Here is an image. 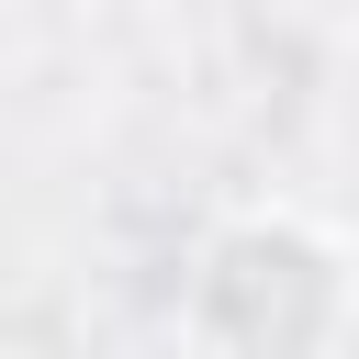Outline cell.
Listing matches in <instances>:
<instances>
[{
    "label": "cell",
    "instance_id": "1",
    "mask_svg": "<svg viewBox=\"0 0 359 359\" xmlns=\"http://www.w3.org/2000/svg\"><path fill=\"white\" fill-rule=\"evenodd\" d=\"M180 359H348L359 258L303 202H236L180 258Z\"/></svg>",
    "mask_w": 359,
    "mask_h": 359
}]
</instances>
